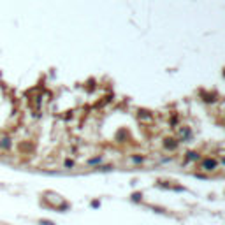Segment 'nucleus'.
<instances>
[{
	"mask_svg": "<svg viewBox=\"0 0 225 225\" xmlns=\"http://www.w3.org/2000/svg\"><path fill=\"white\" fill-rule=\"evenodd\" d=\"M0 148H4V150H9V148H11V139H9V137H4V139H0Z\"/></svg>",
	"mask_w": 225,
	"mask_h": 225,
	"instance_id": "2",
	"label": "nucleus"
},
{
	"mask_svg": "<svg viewBox=\"0 0 225 225\" xmlns=\"http://www.w3.org/2000/svg\"><path fill=\"white\" fill-rule=\"evenodd\" d=\"M141 197H142L141 194H134V201H141Z\"/></svg>",
	"mask_w": 225,
	"mask_h": 225,
	"instance_id": "4",
	"label": "nucleus"
},
{
	"mask_svg": "<svg viewBox=\"0 0 225 225\" xmlns=\"http://www.w3.org/2000/svg\"><path fill=\"white\" fill-rule=\"evenodd\" d=\"M65 165H67V167H72V165H74V162H72V160H67Z\"/></svg>",
	"mask_w": 225,
	"mask_h": 225,
	"instance_id": "5",
	"label": "nucleus"
},
{
	"mask_svg": "<svg viewBox=\"0 0 225 225\" xmlns=\"http://www.w3.org/2000/svg\"><path fill=\"white\" fill-rule=\"evenodd\" d=\"M215 165H216L215 160H206L202 167H204V171H213V169H215Z\"/></svg>",
	"mask_w": 225,
	"mask_h": 225,
	"instance_id": "1",
	"label": "nucleus"
},
{
	"mask_svg": "<svg viewBox=\"0 0 225 225\" xmlns=\"http://www.w3.org/2000/svg\"><path fill=\"white\" fill-rule=\"evenodd\" d=\"M92 206H93V207H97V206H100V202H99V201H93Z\"/></svg>",
	"mask_w": 225,
	"mask_h": 225,
	"instance_id": "6",
	"label": "nucleus"
},
{
	"mask_svg": "<svg viewBox=\"0 0 225 225\" xmlns=\"http://www.w3.org/2000/svg\"><path fill=\"white\" fill-rule=\"evenodd\" d=\"M39 223H40V225H55L53 222H49V220H40Z\"/></svg>",
	"mask_w": 225,
	"mask_h": 225,
	"instance_id": "3",
	"label": "nucleus"
}]
</instances>
